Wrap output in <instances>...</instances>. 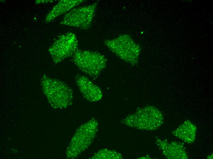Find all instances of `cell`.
Segmentation results:
<instances>
[{"label":"cell","mask_w":213,"mask_h":159,"mask_svg":"<svg viewBox=\"0 0 213 159\" xmlns=\"http://www.w3.org/2000/svg\"><path fill=\"white\" fill-rule=\"evenodd\" d=\"M96 5L94 3L74 8L65 15L61 24L82 29H88L91 26Z\"/></svg>","instance_id":"277c9868"},{"label":"cell","mask_w":213,"mask_h":159,"mask_svg":"<svg viewBox=\"0 0 213 159\" xmlns=\"http://www.w3.org/2000/svg\"><path fill=\"white\" fill-rule=\"evenodd\" d=\"M196 132V126L190 120H187L172 131V134L184 142L190 143L195 141Z\"/></svg>","instance_id":"9c48e42d"},{"label":"cell","mask_w":213,"mask_h":159,"mask_svg":"<svg viewBox=\"0 0 213 159\" xmlns=\"http://www.w3.org/2000/svg\"><path fill=\"white\" fill-rule=\"evenodd\" d=\"M73 63L85 76L96 78L105 68L106 59L98 52L78 49L72 56Z\"/></svg>","instance_id":"3957f363"},{"label":"cell","mask_w":213,"mask_h":159,"mask_svg":"<svg viewBox=\"0 0 213 159\" xmlns=\"http://www.w3.org/2000/svg\"><path fill=\"white\" fill-rule=\"evenodd\" d=\"M91 159H122V155L113 150L102 149L98 151L91 157Z\"/></svg>","instance_id":"8fae6325"},{"label":"cell","mask_w":213,"mask_h":159,"mask_svg":"<svg viewBox=\"0 0 213 159\" xmlns=\"http://www.w3.org/2000/svg\"><path fill=\"white\" fill-rule=\"evenodd\" d=\"M156 143L165 157L169 159H187L188 156L183 145L179 142L157 139Z\"/></svg>","instance_id":"ba28073f"},{"label":"cell","mask_w":213,"mask_h":159,"mask_svg":"<svg viewBox=\"0 0 213 159\" xmlns=\"http://www.w3.org/2000/svg\"><path fill=\"white\" fill-rule=\"evenodd\" d=\"M78 42L75 34L69 33L62 35L56 40L50 49V52L56 63L72 57L78 50Z\"/></svg>","instance_id":"5b68a950"},{"label":"cell","mask_w":213,"mask_h":159,"mask_svg":"<svg viewBox=\"0 0 213 159\" xmlns=\"http://www.w3.org/2000/svg\"><path fill=\"white\" fill-rule=\"evenodd\" d=\"M164 117L162 113L151 106L144 107L127 116L123 123L129 127L138 129L152 131L163 124Z\"/></svg>","instance_id":"7a4b0ae2"},{"label":"cell","mask_w":213,"mask_h":159,"mask_svg":"<svg viewBox=\"0 0 213 159\" xmlns=\"http://www.w3.org/2000/svg\"><path fill=\"white\" fill-rule=\"evenodd\" d=\"M207 159H213V153L211 154V155H208L207 157Z\"/></svg>","instance_id":"7c38bea8"},{"label":"cell","mask_w":213,"mask_h":159,"mask_svg":"<svg viewBox=\"0 0 213 159\" xmlns=\"http://www.w3.org/2000/svg\"><path fill=\"white\" fill-rule=\"evenodd\" d=\"M98 126V121L92 119L77 128L67 148L68 158L77 157L88 147L95 136Z\"/></svg>","instance_id":"6da1fadb"},{"label":"cell","mask_w":213,"mask_h":159,"mask_svg":"<svg viewBox=\"0 0 213 159\" xmlns=\"http://www.w3.org/2000/svg\"><path fill=\"white\" fill-rule=\"evenodd\" d=\"M82 0H62L52 9L47 16L46 21H51L57 17L70 10L83 2Z\"/></svg>","instance_id":"30bf717a"},{"label":"cell","mask_w":213,"mask_h":159,"mask_svg":"<svg viewBox=\"0 0 213 159\" xmlns=\"http://www.w3.org/2000/svg\"><path fill=\"white\" fill-rule=\"evenodd\" d=\"M51 82L49 95L53 106L61 109L72 105L73 98L72 90L59 82L52 80Z\"/></svg>","instance_id":"8992f818"},{"label":"cell","mask_w":213,"mask_h":159,"mask_svg":"<svg viewBox=\"0 0 213 159\" xmlns=\"http://www.w3.org/2000/svg\"><path fill=\"white\" fill-rule=\"evenodd\" d=\"M75 81L80 92L87 100L94 102L101 99L102 92L101 89L88 76L77 75L75 77Z\"/></svg>","instance_id":"52a82bcc"}]
</instances>
